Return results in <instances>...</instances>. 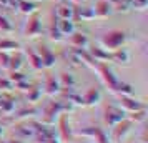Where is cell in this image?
Returning a JSON list of instances; mask_svg holds the SVG:
<instances>
[{"label":"cell","instance_id":"1","mask_svg":"<svg viewBox=\"0 0 148 143\" xmlns=\"http://www.w3.org/2000/svg\"><path fill=\"white\" fill-rule=\"evenodd\" d=\"M67 110H72V105H65L63 102H50L47 107H45V110H43L42 123L52 127L55 123V120H57V116L62 115V113L67 112Z\"/></svg>","mask_w":148,"mask_h":143},{"label":"cell","instance_id":"2","mask_svg":"<svg viewBox=\"0 0 148 143\" xmlns=\"http://www.w3.org/2000/svg\"><path fill=\"white\" fill-rule=\"evenodd\" d=\"M127 42V34L121 32V30H112L101 37V45L107 50H116V48H121L123 43Z\"/></svg>","mask_w":148,"mask_h":143},{"label":"cell","instance_id":"3","mask_svg":"<svg viewBox=\"0 0 148 143\" xmlns=\"http://www.w3.org/2000/svg\"><path fill=\"white\" fill-rule=\"evenodd\" d=\"M95 65H97V68H98V72H100V75H101V80H103V83L108 87V90L116 92V88H118V83H120V80L116 78V75H115L113 72L107 67V65H103L101 62L95 63Z\"/></svg>","mask_w":148,"mask_h":143},{"label":"cell","instance_id":"4","mask_svg":"<svg viewBox=\"0 0 148 143\" xmlns=\"http://www.w3.org/2000/svg\"><path fill=\"white\" fill-rule=\"evenodd\" d=\"M115 128L113 131H112V142L115 143H120L125 136H127V133H130L132 131V127H133V122L130 120V118H123L121 122H118L116 125H113Z\"/></svg>","mask_w":148,"mask_h":143},{"label":"cell","instance_id":"5","mask_svg":"<svg viewBox=\"0 0 148 143\" xmlns=\"http://www.w3.org/2000/svg\"><path fill=\"white\" fill-rule=\"evenodd\" d=\"M123 118H127V115H125V112L121 108H118V107H107V108H105L103 120H105V123H107L108 127L116 125V123L121 122Z\"/></svg>","mask_w":148,"mask_h":143},{"label":"cell","instance_id":"6","mask_svg":"<svg viewBox=\"0 0 148 143\" xmlns=\"http://www.w3.org/2000/svg\"><path fill=\"white\" fill-rule=\"evenodd\" d=\"M78 135L92 136V138H95L97 143H112V140H110L108 135L103 131V128H98V127H88V128H85V130H80Z\"/></svg>","mask_w":148,"mask_h":143},{"label":"cell","instance_id":"7","mask_svg":"<svg viewBox=\"0 0 148 143\" xmlns=\"http://www.w3.org/2000/svg\"><path fill=\"white\" fill-rule=\"evenodd\" d=\"M55 15L57 20H73L75 18V8L70 3H60L55 8Z\"/></svg>","mask_w":148,"mask_h":143},{"label":"cell","instance_id":"8","mask_svg":"<svg viewBox=\"0 0 148 143\" xmlns=\"http://www.w3.org/2000/svg\"><path fill=\"white\" fill-rule=\"evenodd\" d=\"M38 55H40V58H42L43 68H52V67H55V63H57V58H55L53 52H52V50H50L48 47L42 45V47L38 48Z\"/></svg>","mask_w":148,"mask_h":143},{"label":"cell","instance_id":"9","mask_svg":"<svg viewBox=\"0 0 148 143\" xmlns=\"http://www.w3.org/2000/svg\"><path fill=\"white\" fill-rule=\"evenodd\" d=\"M82 98H83V105H87V107H95V105L100 103L101 93L97 87H92V88H88V92L82 96Z\"/></svg>","mask_w":148,"mask_h":143},{"label":"cell","instance_id":"10","mask_svg":"<svg viewBox=\"0 0 148 143\" xmlns=\"http://www.w3.org/2000/svg\"><path fill=\"white\" fill-rule=\"evenodd\" d=\"M120 105L127 110V112H132V113L145 108V105H143L141 102L135 100V98H132V96H123V95H121V98H120Z\"/></svg>","mask_w":148,"mask_h":143},{"label":"cell","instance_id":"11","mask_svg":"<svg viewBox=\"0 0 148 143\" xmlns=\"http://www.w3.org/2000/svg\"><path fill=\"white\" fill-rule=\"evenodd\" d=\"M93 10L97 17H108V15L113 14V5L110 2H107V0H98Z\"/></svg>","mask_w":148,"mask_h":143},{"label":"cell","instance_id":"12","mask_svg":"<svg viewBox=\"0 0 148 143\" xmlns=\"http://www.w3.org/2000/svg\"><path fill=\"white\" fill-rule=\"evenodd\" d=\"M60 82L58 78H55L53 75H48L47 77V83H45V90H47V95L50 96H55L60 93Z\"/></svg>","mask_w":148,"mask_h":143},{"label":"cell","instance_id":"13","mask_svg":"<svg viewBox=\"0 0 148 143\" xmlns=\"http://www.w3.org/2000/svg\"><path fill=\"white\" fill-rule=\"evenodd\" d=\"M55 27L58 28V32H60L63 37H68V35H72V34L75 32V23H73V20H57Z\"/></svg>","mask_w":148,"mask_h":143},{"label":"cell","instance_id":"14","mask_svg":"<svg viewBox=\"0 0 148 143\" xmlns=\"http://www.w3.org/2000/svg\"><path fill=\"white\" fill-rule=\"evenodd\" d=\"M42 32V22L38 18V15L32 17L28 20V25H27V35L28 37H37V35Z\"/></svg>","mask_w":148,"mask_h":143},{"label":"cell","instance_id":"15","mask_svg":"<svg viewBox=\"0 0 148 143\" xmlns=\"http://www.w3.org/2000/svg\"><path fill=\"white\" fill-rule=\"evenodd\" d=\"M110 60L116 62V63H125L127 65L128 62H130V53H128L127 48H116L113 50V53H110Z\"/></svg>","mask_w":148,"mask_h":143},{"label":"cell","instance_id":"16","mask_svg":"<svg viewBox=\"0 0 148 143\" xmlns=\"http://www.w3.org/2000/svg\"><path fill=\"white\" fill-rule=\"evenodd\" d=\"M70 43L75 48H85L88 45V37L85 34H80V32H73L70 35Z\"/></svg>","mask_w":148,"mask_h":143},{"label":"cell","instance_id":"17","mask_svg":"<svg viewBox=\"0 0 148 143\" xmlns=\"http://www.w3.org/2000/svg\"><path fill=\"white\" fill-rule=\"evenodd\" d=\"M15 133L22 138H28V136H35L37 130H35L34 123L32 125H18V127H15Z\"/></svg>","mask_w":148,"mask_h":143},{"label":"cell","instance_id":"18","mask_svg":"<svg viewBox=\"0 0 148 143\" xmlns=\"http://www.w3.org/2000/svg\"><path fill=\"white\" fill-rule=\"evenodd\" d=\"M75 17L87 22V20H93L97 15H95L93 8H90V7H80V8H77V10H75Z\"/></svg>","mask_w":148,"mask_h":143},{"label":"cell","instance_id":"19","mask_svg":"<svg viewBox=\"0 0 148 143\" xmlns=\"http://www.w3.org/2000/svg\"><path fill=\"white\" fill-rule=\"evenodd\" d=\"M27 55H28V58H30V65L35 70H42L43 68V63H42V58H40V55H38V52H35L34 48H28Z\"/></svg>","mask_w":148,"mask_h":143},{"label":"cell","instance_id":"20","mask_svg":"<svg viewBox=\"0 0 148 143\" xmlns=\"http://www.w3.org/2000/svg\"><path fill=\"white\" fill-rule=\"evenodd\" d=\"M18 10H20L22 14H25V15H30V14H35L37 12V5H35L34 2L30 0H20L18 2Z\"/></svg>","mask_w":148,"mask_h":143},{"label":"cell","instance_id":"21","mask_svg":"<svg viewBox=\"0 0 148 143\" xmlns=\"http://www.w3.org/2000/svg\"><path fill=\"white\" fill-rule=\"evenodd\" d=\"M58 127H60V135H62V138H70V136H72V130H70V125H68L67 115H60Z\"/></svg>","mask_w":148,"mask_h":143},{"label":"cell","instance_id":"22","mask_svg":"<svg viewBox=\"0 0 148 143\" xmlns=\"http://www.w3.org/2000/svg\"><path fill=\"white\" fill-rule=\"evenodd\" d=\"M90 57L93 58L95 62H105V60H110V53L105 52L103 48H93L90 52Z\"/></svg>","mask_w":148,"mask_h":143},{"label":"cell","instance_id":"23","mask_svg":"<svg viewBox=\"0 0 148 143\" xmlns=\"http://www.w3.org/2000/svg\"><path fill=\"white\" fill-rule=\"evenodd\" d=\"M22 65H23V55L22 53H15L14 57H10V63H8V68L12 72H17L20 70Z\"/></svg>","mask_w":148,"mask_h":143},{"label":"cell","instance_id":"24","mask_svg":"<svg viewBox=\"0 0 148 143\" xmlns=\"http://www.w3.org/2000/svg\"><path fill=\"white\" fill-rule=\"evenodd\" d=\"M20 47L15 40H8V38H3L0 40V52H8V50H17Z\"/></svg>","mask_w":148,"mask_h":143},{"label":"cell","instance_id":"25","mask_svg":"<svg viewBox=\"0 0 148 143\" xmlns=\"http://www.w3.org/2000/svg\"><path fill=\"white\" fill-rule=\"evenodd\" d=\"M58 82H60V87H62V88H63V87L73 88V87H75V78H73V75H70V73H62Z\"/></svg>","mask_w":148,"mask_h":143},{"label":"cell","instance_id":"26","mask_svg":"<svg viewBox=\"0 0 148 143\" xmlns=\"http://www.w3.org/2000/svg\"><path fill=\"white\" fill-rule=\"evenodd\" d=\"M42 96V88H38V87H30V90H28L27 93V100L28 102H38Z\"/></svg>","mask_w":148,"mask_h":143},{"label":"cell","instance_id":"27","mask_svg":"<svg viewBox=\"0 0 148 143\" xmlns=\"http://www.w3.org/2000/svg\"><path fill=\"white\" fill-rule=\"evenodd\" d=\"M116 93H120L123 96H132L133 95V87L130 83H118V88H116Z\"/></svg>","mask_w":148,"mask_h":143},{"label":"cell","instance_id":"28","mask_svg":"<svg viewBox=\"0 0 148 143\" xmlns=\"http://www.w3.org/2000/svg\"><path fill=\"white\" fill-rule=\"evenodd\" d=\"M0 30H2V32H14L12 22L8 20L7 17H3L2 14H0Z\"/></svg>","mask_w":148,"mask_h":143},{"label":"cell","instance_id":"29","mask_svg":"<svg viewBox=\"0 0 148 143\" xmlns=\"http://www.w3.org/2000/svg\"><path fill=\"white\" fill-rule=\"evenodd\" d=\"M0 110H2L5 115H10V113L15 110V100H3V102H2Z\"/></svg>","mask_w":148,"mask_h":143},{"label":"cell","instance_id":"30","mask_svg":"<svg viewBox=\"0 0 148 143\" xmlns=\"http://www.w3.org/2000/svg\"><path fill=\"white\" fill-rule=\"evenodd\" d=\"M115 10H116V12H123V14L130 12V10H132V8H130V0H118V2L115 3Z\"/></svg>","mask_w":148,"mask_h":143},{"label":"cell","instance_id":"31","mask_svg":"<svg viewBox=\"0 0 148 143\" xmlns=\"http://www.w3.org/2000/svg\"><path fill=\"white\" fill-rule=\"evenodd\" d=\"M148 7V0H130L132 10H145Z\"/></svg>","mask_w":148,"mask_h":143},{"label":"cell","instance_id":"32","mask_svg":"<svg viewBox=\"0 0 148 143\" xmlns=\"http://www.w3.org/2000/svg\"><path fill=\"white\" fill-rule=\"evenodd\" d=\"M18 2L20 0H0V7L8 10H18Z\"/></svg>","mask_w":148,"mask_h":143},{"label":"cell","instance_id":"33","mask_svg":"<svg viewBox=\"0 0 148 143\" xmlns=\"http://www.w3.org/2000/svg\"><path fill=\"white\" fill-rule=\"evenodd\" d=\"M147 118V108H143V110H138V112H133V115H132V122L136 123V122H143Z\"/></svg>","mask_w":148,"mask_h":143},{"label":"cell","instance_id":"34","mask_svg":"<svg viewBox=\"0 0 148 143\" xmlns=\"http://www.w3.org/2000/svg\"><path fill=\"white\" fill-rule=\"evenodd\" d=\"M27 77L23 75V73H20V70H17V72H12V75L8 77V80L12 83H18V82H22V80H25Z\"/></svg>","mask_w":148,"mask_h":143},{"label":"cell","instance_id":"35","mask_svg":"<svg viewBox=\"0 0 148 143\" xmlns=\"http://www.w3.org/2000/svg\"><path fill=\"white\" fill-rule=\"evenodd\" d=\"M50 38H52V40H55V42H60L62 38H63V35L58 32V28L55 27V23L52 25V28H50Z\"/></svg>","mask_w":148,"mask_h":143},{"label":"cell","instance_id":"36","mask_svg":"<svg viewBox=\"0 0 148 143\" xmlns=\"http://www.w3.org/2000/svg\"><path fill=\"white\" fill-rule=\"evenodd\" d=\"M8 63H10V55L7 52H0V67L8 68Z\"/></svg>","mask_w":148,"mask_h":143},{"label":"cell","instance_id":"37","mask_svg":"<svg viewBox=\"0 0 148 143\" xmlns=\"http://www.w3.org/2000/svg\"><path fill=\"white\" fill-rule=\"evenodd\" d=\"M68 102H72L73 105H83V98L77 93H68Z\"/></svg>","mask_w":148,"mask_h":143},{"label":"cell","instance_id":"38","mask_svg":"<svg viewBox=\"0 0 148 143\" xmlns=\"http://www.w3.org/2000/svg\"><path fill=\"white\" fill-rule=\"evenodd\" d=\"M15 87H17V88H18V90H22V92H28V90H30V87H32V85H30V83L27 82V78H25V80H22V82L15 83Z\"/></svg>","mask_w":148,"mask_h":143},{"label":"cell","instance_id":"39","mask_svg":"<svg viewBox=\"0 0 148 143\" xmlns=\"http://www.w3.org/2000/svg\"><path fill=\"white\" fill-rule=\"evenodd\" d=\"M0 90H12V82L8 78H0Z\"/></svg>","mask_w":148,"mask_h":143},{"label":"cell","instance_id":"40","mask_svg":"<svg viewBox=\"0 0 148 143\" xmlns=\"http://www.w3.org/2000/svg\"><path fill=\"white\" fill-rule=\"evenodd\" d=\"M45 143H62V142H60V138L53 136V138H50V140H48V142H45Z\"/></svg>","mask_w":148,"mask_h":143},{"label":"cell","instance_id":"41","mask_svg":"<svg viewBox=\"0 0 148 143\" xmlns=\"http://www.w3.org/2000/svg\"><path fill=\"white\" fill-rule=\"evenodd\" d=\"M2 135H3V127L0 125V138H2Z\"/></svg>","mask_w":148,"mask_h":143},{"label":"cell","instance_id":"42","mask_svg":"<svg viewBox=\"0 0 148 143\" xmlns=\"http://www.w3.org/2000/svg\"><path fill=\"white\" fill-rule=\"evenodd\" d=\"M107 2H110V3H112V5H115V3H116V2H118V0H107Z\"/></svg>","mask_w":148,"mask_h":143},{"label":"cell","instance_id":"43","mask_svg":"<svg viewBox=\"0 0 148 143\" xmlns=\"http://www.w3.org/2000/svg\"><path fill=\"white\" fill-rule=\"evenodd\" d=\"M7 143H22V142H18V140H10V142H7Z\"/></svg>","mask_w":148,"mask_h":143},{"label":"cell","instance_id":"44","mask_svg":"<svg viewBox=\"0 0 148 143\" xmlns=\"http://www.w3.org/2000/svg\"><path fill=\"white\" fill-rule=\"evenodd\" d=\"M72 2H73V3H82L83 0H72Z\"/></svg>","mask_w":148,"mask_h":143},{"label":"cell","instance_id":"45","mask_svg":"<svg viewBox=\"0 0 148 143\" xmlns=\"http://www.w3.org/2000/svg\"><path fill=\"white\" fill-rule=\"evenodd\" d=\"M2 102H3V98H2V96H0V107H2Z\"/></svg>","mask_w":148,"mask_h":143}]
</instances>
